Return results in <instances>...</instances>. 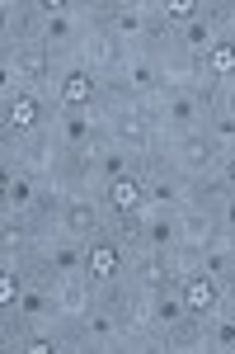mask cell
I'll return each instance as SVG.
<instances>
[{
  "instance_id": "cell-11",
  "label": "cell",
  "mask_w": 235,
  "mask_h": 354,
  "mask_svg": "<svg viewBox=\"0 0 235 354\" xmlns=\"http://www.w3.org/2000/svg\"><path fill=\"white\" fill-rule=\"evenodd\" d=\"M123 57H127V48L118 43V33H113L108 24H99V28H90V33H85V43L76 48L71 62H76V66H90L94 76H104V81H108V76L123 66Z\"/></svg>"
},
{
  "instance_id": "cell-30",
  "label": "cell",
  "mask_w": 235,
  "mask_h": 354,
  "mask_svg": "<svg viewBox=\"0 0 235 354\" xmlns=\"http://www.w3.org/2000/svg\"><path fill=\"white\" fill-rule=\"evenodd\" d=\"M216 222H221L226 232H235V194H226V203L216 208Z\"/></svg>"
},
{
  "instance_id": "cell-4",
  "label": "cell",
  "mask_w": 235,
  "mask_h": 354,
  "mask_svg": "<svg viewBox=\"0 0 235 354\" xmlns=\"http://www.w3.org/2000/svg\"><path fill=\"white\" fill-rule=\"evenodd\" d=\"M43 15H48V28H43V48L57 57V62H71L76 48L90 33V19H85V5H66V0H43Z\"/></svg>"
},
{
  "instance_id": "cell-9",
  "label": "cell",
  "mask_w": 235,
  "mask_h": 354,
  "mask_svg": "<svg viewBox=\"0 0 235 354\" xmlns=\"http://www.w3.org/2000/svg\"><path fill=\"white\" fill-rule=\"evenodd\" d=\"M85 279L104 293V288H118V283H127V245L113 241V236H94V241H85Z\"/></svg>"
},
{
  "instance_id": "cell-16",
  "label": "cell",
  "mask_w": 235,
  "mask_h": 354,
  "mask_svg": "<svg viewBox=\"0 0 235 354\" xmlns=\"http://www.w3.org/2000/svg\"><path fill=\"white\" fill-rule=\"evenodd\" d=\"M141 245L170 255V250L179 245V213H174V208H156V203L146 198V208H141Z\"/></svg>"
},
{
  "instance_id": "cell-1",
  "label": "cell",
  "mask_w": 235,
  "mask_h": 354,
  "mask_svg": "<svg viewBox=\"0 0 235 354\" xmlns=\"http://www.w3.org/2000/svg\"><path fill=\"white\" fill-rule=\"evenodd\" d=\"M66 147L52 137V128L38 137H24V142H0V165H14V170H28L33 180H52L66 170Z\"/></svg>"
},
{
  "instance_id": "cell-7",
  "label": "cell",
  "mask_w": 235,
  "mask_h": 354,
  "mask_svg": "<svg viewBox=\"0 0 235 354\" xmlns=\"http://www.w3.org/2000/svg\"><path fill=\"white\" fill-rule=\"evenodd\" d=\"M0 66L14 76V81L24 85V90H38V95H48L52 90V81L61 76V66L66 62H57L43 43H28V48H5V57H0Z\"/></svg>"
},
{
  "instance_id": "cell-10",
  "label": "cell",
  "mask_w": 235,
  "mask_h": 354,
  "mask_svg": "<svg viewBox=\"0 0 235 354\" xmlns=\"http://www.w3.org/2000/svg\"><path fill=\"white\" fill-rule=\"evenodd\" d=\"M0 43L5 48H28V43H43V28H48V15H43V0H5L0 5Z\"/></svg>"
},
{
  "instance_id": "cell-25",
  "label": "cell",
  "mask_w": 235,
  "mask_h": 354,
  "mask_svg": "<svg viewBox=\"0 0 235 354\" xmlns=\"http://www.w3.org/2000/svg\"><path fill=\"white\" fill-rule=\"evenodd\" d=\"M151 312H156V326L160 330H174L183 317H188V307H183V298H179V288H174V283H165V288L151 293Z\"/></svg>"
},
{
  "instance_id": "cell-12",
  "label": "cell",
  "mask_w": 235,
  "mask_h": 354,
  "mask_svg": "<svg viewBox=\"0 0 235 354\" xmlns=\"http://www.w3.org/2000/svg\"><path fill=\"white\" fill-rule=\"evenodd\" d=\"M52 293H57L61 326H80V322H85V312L99 302V288H94L85 274H57V279H52Z\"/></svg>"
},
{
  "instance_id": "cell-22",
  "label": "cell",
  "mask_w": 235,
  "mask_h": 354,
  "mask_svg": "<svg viewBox=\"0 0 235 354\" xmlns=\"http://www.w3.org/2000/svg\"><path fill=\"white\" fill-rule=\"evenodd\" d=\"M203 66H207V85L212 90H231L235 85V38L231 33H221V38L212 43V53L203 57Z\"/></svg>"
},
{
  "instance_id": "cell-23",
  "label": "cell",
  "mask_w": 235,
  "mask_h": 354,
  "mask_svg": "<svg viewBox=\"0 0 235 354\" xmlns=\"http://www.w3.org/2000/svg\"><path fill=\"white\" fill-rule=\"evenodd\" d=\"M226 180L221 175H198V180H188L183 185V208H203V213H216L221 203H226Z\"/></svg>"
},
{
  "instance_id": "cell-32",
  "label": "cell",
  "mask_w": 235,
  "mask_h": 354,
  "mask_svg": "<svg viewBox=\"0 0 235 354\" xmlns=\"http://www.w3.org/2000/svg\"><path fill=\"white\" fill-rule=\"evenodd\" d=\"M226 33H231V38H235V15H231V28H226Z\"/></svg>"
},
{
  "instance_id": "cell-15",
  "label": "cell",
  "mask_w": 235,
  "mask_h": 354,
  "mask_svg": "<svg viewBox=\"0 0 235 354\" xmlns=\"http://www.w3.org/2000/svg\"><path fill=\"white\" fill-rule=\"evenodd\" d=\"M0 189H5V208L0 213H24V218H33L38 203H43V180H33L28 170H14V165H0Z\"/></svg>"
},
{
  "instance_id": "cell-29",
  "label": "cell",
  "mask_w": 235,
  "mask_h": 354,
  "mask_svg": "<svg viewBox=\"0 0 235 354\" xmlns=\"http://www.w3.org/2000/svg\"><path fill=\"white\" fill-rule=\"evenodd\" d=\"M156 10H160V19H165L170 28H183L188 19H198V10H203V5H198V0H160Z\"/></svg>"
},
{
  "instance_id": "cell-17",
  "label": "cell",
  "mask_w": 235,
  "mask_h": 354,
  "mask_svg": "<svg viewBox=\"0 0 235 354\" xmlns=\"http://www.w3.org/2000/svg\"><path fill=\"white\" fill-rule=\"evenodd\" d=\"M52 137L66 147V151H85L90 142H99L104 128H99V118L94 113H66V109H52Z\"/></svg>"
},
{
  "instance_id": "cell-18",
  "label": "cell",
  "mask_w": 235,
  "mask_h": 354,
  "mask_svg": "<svg viewBox=\"0 0 235 354\" xmlns=\"http://www.w3.org/2000/svg\"><path fill=\"white\" fill-rule=\"evenodd\" d=\"M221 38V24H216V5H203L198 19H188L183 28H174V48L188 57H207L212 43Z\"/></svg>"
},
{
  "instance_id": "cell-24",
  "label": "cell",
  "mask_w": 235,
  "mask_h": 354,
  "mask_svg": "<svg viewBox=\"0 0 235 354\" xmlns=\"http://www.w3.org/2000/svg\"><path fill=\"white\" fill-rule=\"evenodd\" d=\"M165 340H170V354H203L207 350V322L183 317L174 330H165Z\"/></svg>"
},
{
  "instance_id": "cell-26",
  "label": "cell",
  "mask_w": 235,
  "mask_h": 354,
  "mask_svg": "<svg viewBox=\"0 0 235 354\" xmlns=\"http://www.w3.org/2000/svg\"><path fill=\"white\" fill-rule=\"evenodd\" d=\"M207 354H235V312L207 317Z\"/></svg>"
},
{
  "instance_id": "cell-5",
  "label": "cell",
  "mask_w": 235,
  "mask_h": 354,
  "mask_svg": "<svg viewBox=\"0 0 235 354\" xmlns=\"http://www.w3.org/2000/svg\"><path fill=\"white\" fill-rule=\"evenodd\" d=\"M52 123V104L38 90H19L14 100L0 104V142H24V137L48 133Z\"/></svg>"
},
{
  "instance_id": "cell-3",
  "label": "cell",
  "mask_w": 235,
  "mask_h": 354,
  "mask_svg": "<svg viewBox=\"0 0 235 354\" xmlns=\"http://www.w3.org/2000/svg\"><path fill=\"white\" fill-rule=\"evenodd\" d=\"M48 104L52 109H66V113H94L104 104V76H94L90 66L66 62L61 76L52 81V90H48Z\"/></svg>"
},
{
  "instance_id": "cell-31",
  "label": "cell",
  "mask_w": 235,
  "mask_h": 354,
  "mask_svg": "<svg viewBox=\"0 0 235 354\" xmlns=\"http://www.w3.org/2000/svg\"><path fill=\"white\" fill-rule=\"evenodd\" d=\"M216 175H221V180H226V189L235 194V151H226V156H221V165H216Z\"/></svg>"
},
{
  "instance_id": "cell-8",
  "label": "cell",
  "mask_w": 235,
  "mask_h": 354,
  "mask_svg": "<svg viewBox=\"0 0 235 354\" xmlns=\"http://www.w3.org/2000/svg\"><path fill=\"white\" fill-rule=\"evenodd\" d=\"M57 222H61V236H71V241H94V236H104L108 232L104 194L99 189H76L66 198V208L57 213Z\"/></svg>"
},
{
  "instance_id": "cell-6",
  "label": "cell",
  "mask_w": 235,
  "mask_h": 354,
  "mask_svg": "<svg viewBox=\"0 0 235 354\" xmlns=\"http://www.w3.org/2000/svg\"><path fill=\"white\" fill-rule=\"evenodd\" d=\"M165 165L179 170L183 180H198V175H216L221 151H216V142L207 137V128H198V133H174L170 147H165Z\"/></svg>"
},
{
  "instance_id": "cell-27",
  "label": "cell",
  "mask_w": 235,
  "mask_h": 354,
  "mask_svg": "<svg viewBox=\"0 0 235 354\" xmlns=\"http://www.w3.org/2000/svg\"><path fill=\"white\" fill-rule=\"evenodd\" d=\"M127 170H136V161H132L123 147H113V142H108V147H104V156H99V189H104L108 180L127 175Z\"/></svg>"
},
{
  "instance_id": "cell-14",
  "label": "cell",
  "mask_w": 235,
  "mask_h": 354,
  "mask_svg": "<svg viewBox=\"0 0 235 354\" xmlns=\"http://www.w3.org/2000/svg\"><path fill=\"white\" fill-rule=\"evenodd\" d=\"M174 288H179L183 307H188V317H198V322H207L212 312H221V279H212L207 270H193V274H179L174 279Z\"/></svg>"
},
{
  "instance_id": "cell-2",
  "label": "cell",
  "mask_w": 235,
  "mask_h": 354,
  "mask_svg": "<svg viewBox=\"0 0 235 354\" xmlns=\"http://www.w3.org/2000/svg\"><path fill=\"white\" fill-rule=\"evenodd\" d=\"M71 330L80 335V345L90 354H123V330H127V322H123L118 293H99V302L85 312V322L71 326Z\"/></svg>"
},
{
  "instance_id": "cell-19",
  "label": "cell",
  "mask_w": 235,
  "mask_h": 354,
  "mask_svg": "<svg viewBox=\"0 0 235 354\" xmlns=\"http://www.w3.org/2000/svg\"><path fill=\"white\" fill-rule=\"evenodd\" d=\"M99 194H104L108 213H141V208H146V180H141L136 170L118 175V180H108Z\"/></svg>"
},
{
  "instance_id": "cell-20",
  "label": "cell",
  "mask_w": 235,
  "mask_h": 354,
  "mask_svg": "<svg viewBox=\"0 0 235 354\" xmlns=\"http://www.w3.org/2000/svg\"><path fill=\"white\" fill-rule=\"evenodd\" d=\"M127 283H132V288H141V293H156V288H165V283H174L170 255H160V250H141V255L132 260V270H127Z\"/></svg>"
},
{
  "instance_id": "cell-21",
  "label": "cell",
  "mask_w": 235,
  "mask_h": 354,
  "mask_svg": "<svg viewBox=\"0 0 235 354\" xmlns=\"http://www.w3.org/2000/svg\"><path fill=\"white\" fill-rule=\"evenodd\" d=\"M216 232H221L216 213H203V208H179V245H188V250H207V245L216 241Z\"/></svg>"
},
{
  "instance_id": "cell-28",
  "label": "cell",
  "mask_w": 235,
  "mask_h": 354,
  "mask_svg": "<svg viewBox=\"0 0 235 354\" xmlns=\"http://www.w3.org/2000/svg\"><path fill=\"white\" fill-rule=\"evenodd\" d=\"M207 137L216 142V151H221V156H226V151H235V113L212 109V118H207Z\"/></svg>"
},
{
  "instance_id": "cell-13",
  "label": "cell",
  "mask_w": 235,
  "mask_h": 354,
  "mask_svg": "<svg viewBox=\"0 0 235 354\" xmlns=\"http://www.w3.org/2000/svg\"><path fill=\"white\" fill-rule=\"evenodd\" d=\"M160 90L165 95H183V90H203L207 85V66H203V57H188L179 48H170V53H160Z\"/></svg>"
}]
</instances>
